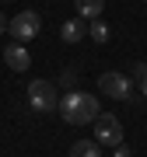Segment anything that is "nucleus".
I'll list each match as a JSON object with an SVG mask.
<instances>
[{"label":"nucleus","instance_id":"4","mask_svg":"<svg viewBox=\"0 0 147 157\" xmlns=\"http://www.w3.org/2000/svg\"><path fill=\"white\" fill-rule=\"evenodd\" d=\"M39 28H42V17L35 14V11H21V14H14L11 21H7V32H11L14 42H28V39H35V35H39Z\"/></svg>","mask_w":147,"mask_h":157},{"label":"nucleus","instance_id":"5","mask_svg":"<svg viewBox=\"0 0 147 157\" xmlns=\"http://www.w3.org/2000/svg\"><path fill=\"white\" fill-rule=\"evenodd\" d=\"M95 143L98 147H119L123 143V122H119L116 115L102 112L95 119Z\"/></svg>","mask_w":147,"mask_h":157},{"label":"nucleus","instance_id":"9","mask_svg":"<svg viewBox=\"0 0 147 157\" xmlns=\"http://www.w3.org/2000/svg\"><path fill=\"white\" fill-rule=\"evenodd\" d=\"M70 157H102V147L95 140H77L70 147Z\"/></svg>","mask_w":147,"mask_h":157},{"label":"nucleus","instance_id":"15","mask_svg":"<svg viewBox=\"0 0 147 157\" xmlns=\"http://www.w3.org/2000/svg\"><path fill=\"white\" fill-rule=\"evenodd\" d=\"M144 4H147V0H144Z\"/></svg>","mask_w":147,"mask_h":157},{"label":"nucleus","instance_id":"11","mask_svg":"<svg viewBox=\"0 0 147 157\" xmlns=\"http://www.w3.org/2000/svg\"><path fill=\"white\" fill-rule=\"evenodd\" d=\"M112 150H116V157H133V150H130V147H126V143H119V147H112Z\"/></svg>","mask_w":147,"mask_h":157},{"label":"nucleus","instance_id":"8","mask_svg":"<svg viewBox=\"0 0 147 157\" xmlns=\"http://www.w3.org/2000/svg\"><path fill=\"white\" fill-rule=\"evenodd\" d=\"M102 7H105V0H77V14L84 17V21L102 17Z\"/></svg>","mask_w":147,"mask_h":157},{"label":"nucleus","instance_id":"6","mask_svg":"<svg viewBox=\"0 0 147 157\" xmlns=\"http://www.w3.org/2000/svg\"><path fill=\"white\" fill-rule=\"evenodd\" d=\"M4 63H7V67H11L14 73H25V70L32 67V52L25 49L21 42H11V45L4 49Z\"/></svg>","mask_w":147,"mask_h":157},{"label":"nucleus","instance_id":"3","mask_svg":"<svg viewBox=\"0 0 147 157\" xmlns=\"http://www.w3.org/2000/svg\"><path fill=\"white\" fill-rule=\"evenodd\" d=\"M98 91H102L105 98H112V101H130L133 80L126 77V73H119V70H105L102 77H98Z\"/></svg>","mask_w":147,"mask_h":157},{"label":"nucleus","instance_id":"14","mask_svg":"<svg viewBox=\"0 0 147 157\" xmlns=\"http://www.w3.org/2000/svg\"><path fill=\"white\" fill-rule=\"evenodd\" d=\"M0 32H7V17L4 14H0Z\"/></svg>","mask_w":147,"mask_h":157},{"label":"nucleus","instance_id":"13","mask_svg":"<svg viewBox=\"0 0 147 157\" xmlns=\"http://www.w3.org/2000/svg\"><path fill=\"white\" fill-rule=\"evenodd\" d=\"M140 91H144V94H147V73H144V77H140Z\"/></svg>","mask_w":147,"mask_h":157},{"label":"nucleus","instance_id":"12","mask_svg":"<svg viewBox=\"0 0 147 157\" xmlns=\"http://www.w3.org/2000/svg\"><path fill=\"white\" fill-rule=\"evenodd\" d=\"M133 73H137V77H144V73H147V63H137V67H133Z\"/></svg>","mask_w":147,"mask_h":157},{"label":"nucleus","instance_id":"7","mask_svg":"<svg viewBox=\"0 0 147 157\" xmlns=\"http://www.w3.org/2000/svg\"><path fill=\"white\" fill-rule=\"evenodd\" d=\"M84 35H88V21H84V17H70V21L60 25V39L67 45H77Z\"/></svg>","mask_w":147,"mask_h":157},{"label":"nucleus","instance_id":"2","mask_svg":"<svg viewBox=\"0 0 147 157\" xmlns=\"http://www.w3.org/2000/svg\"><path fill=\"white\" fill-rule=\"evenodd\" d=\"M28 105L35 108V112H56V105H60V94H56V84L53 80H32L28 84Z\"/></svg>","mask_w":147,"mask_h":157},{"label":"nucleus","instance_id":"10","mask_svg":"<svg viewBox=\"0 0 147 157\" xmlns=\"http://www.w3.org/2000/svg\"><path fill=\"white\" fill-rule=\"evenodd\" d=\"M88 35H91V39H95L98 45H102V42H109V25H105V21H98V17H95V21L88 25Z\"/></svg>","mask_w":147,"mask_h":157},{"label":"nucleus","instance_id":"1","mask_svg":"<svg viewBox=\"0 0 147 157\" xmlns=\"http://www.w3.org/2000/svg\"><path fill=\"white\" fill-rule=\"evenodd\" d=\"M56 112L63 115V122H70V126H88V122H95V119L102 115V105H98V98L88 94V91H67V94L60 98Z\"/></svg>","mask_w":147,"mask_h":157}]
</instances>
